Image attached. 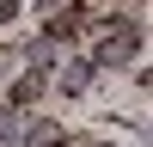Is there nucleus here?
Instances as JSON below:
<instances>
[{
  "mask_svg": "<svg viewBox=\"0 0 153 147\" xmlns=\"http://www.w3.org/2000/svg\"><path fill=\"white\" fill-rule=\"evenodd\" d=\"M135 55H141V24L129 12H117V19L92 12V24H86V61H92V74L98 68H129Z\"/></svg>",
  "mask_w": 153,
  "mask_h": 147,
  "instance_id": "f257e3e1",
  "label": "nucleus"
},
{
  "mask_svg": "<svg viewBox=\"0 0 153 147\" xmlns=\"http://www.w3.org/2000/svg\"><path fill=\"white\" fill-rule=\"evenodd\" d=\"M61 147H110V141H98V135H68Z\"/></svg>",
  "mask_w": 153,
  "mask_h": 147,
  "instance_id": "f03ea898",
  "label": "nucleus"
}]
</instances>
